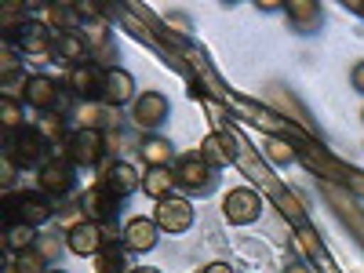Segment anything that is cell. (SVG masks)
I'll list each match as a JSON object with an SVG mask.
<instances>
[{
  "label": "cell",
  "mask_w": 364,
  "mask_h": 273,
  "mask_svg": "<svg viewBox=\"0 0 364 273\" xmlns=\"http://www.w3.org/2000/svg\"><path fill=\"white\" fill-rule=\"evenodd\" d=\"M113 240H117L113 226L80 219V223H73L70 233H66V248H70L73 255H80V259H99V255L113 245Z\"/></svg>",
  "instance_id": "6da1fadb"
},
{
  "label": "cell",
  "mask_w": 364,
  "mask_h": 273,
  "mask_svg": "<svg viewBox=\"0 0 364 273\" xmlns=\"http://www.w3.org/2000/svg\"><path fill=\"white\" fill-rule=\"evenodd\" d=\"M73 175H77V164L66 157L63 146H55L48 164L37 171V186H41L44 197H63V193L73 190Z\"/></svg>",
  "instance_id": "7a4b0ae2"
},
{
  "label": "cell",
  "mask_w": 364,
  "mask_h": 273,
  "mask_svg": "<svg viewBox=\"0 0 364 273\" xmlns=\"http://www.w3.org/2000/svg\"><path fill=\"white\" fill-rule=\"evenodd\" d=\"M8 161L18 168H44L48 164V142L33 132V128H22L8 139Z\"/></svg>",
  "instance_id": "3957f363"
},
{
  "label": "cell",
  "mask_w": 364,
  "mask_h": 273,
  "mask_svg": "<svg viewBox=\"0 0 364 273\" xmlns=\"http://www.w3.org/2000/svg\"><path fill=\"white\" fill-rule=\"evenodd\" d=\"M63 149H66V157L77 168H91V164L102 161L106 135H102V128H77V132H70V139H66Z\"/></svg>",
  "instance_id": "277c9868"
},
{
  "label": "cell",
  "mask_w": 364,
  "mask_h": 273,
  "mask_svg": "<svg viewBox=\"0 0 364 273\" xmlns=\"http://www.w3.org/2000/svg\"><path fill=\"white\" fill-rule=\"evenodd\" d=\"M223 215H226V223H233V226H252V223L262 215V197H259L252 186H237V190H230L226 200H223Z\"/></svg>",
  "instance_id": "5b68a950"
},
{
  "label": "cell",
  "mask_w": 364,
  "mask_h": 273,
  "mask_svg": "<svg viewBox=\"0 0 364 273\" xmlns=\"http://www.w3.org/2000/svg\"><path fill=\"white\" fill-rule=\"evenodd\" d=\"M168 113H171V106H168V99L161 95V91H139V99L132 102V124L154 132L168 120Z\"/></svg>",
  "instance_id": "8992f818"
},
{
  "label": "cell",
  "mask_w": 364,
  "mask_h": 273,
  "mask_svg": "<svg viewBox=\"0 0 364 273\" xmlns=\"http://www.w3.org/2000/svg\"><path fill=\"white\" fill-rule=\"evenodd\" d=\"M154 223L161 226V233H186L193 226V204L186 197H168L154 208Z\"/></svg>",
  "instance_id": "52a82bcc"
},
{
  "label": "cell",
  "mask_w": 364,
  "mask_h": 273,
  "mask_svg": "<svg viewBox=\"0 0 364 273\" xmlns=\"http://www.w3.org/2000/svg\"><path fill=\"white\" fill-rule=\"evenodd\" d=\"M66 91H73L77 102H102V70L95 63L70 66L66 73Z\"/></svg>",
  "instance_id": "ba28073f"
},
{
  "label": "cell",
  "mask_w": 364,
  "mask_h": 273,
  "mask_svg": "<svg viewBox=\"0 0 364 273\" xmlns=\"http://www.w3.org/2000/svg\"><path fill=\"white\" fill-rule=\"evenodd\" d=\"M135 99H139L135 77L120 66H106L102 70V106H132Z\"/></svg>",
  "instance_id": "9c48e42d"
},
{
  "label": "cell",
  "mask_w": 364,
  "mask_h": 273,
  "mask_svg": "<svg viewBox=\"0 0 364 273\" xmlns=\"http://www.w3.org/2000/svg\"><path fill=\"white\" fill-rule=\"evenodd\" d=\"M117 200H120V197H117L109 186H102V182H95V186H87V190H84V197H80L84 219L109 226V223H113V215H117Z\"/></svg>",
  "instance_id": "30bf717a"
},
{
  "label": "cell",
  "mask_w": 364,
  "mask_h": 273,
  "mask_svg": "<svg viewBox=\"0 0 364 273\" xmlns=\"http://www.w3.org/2000/svg\"><path fill=\"white\" fill-rule=\"evenodd\" d=\"M58 80H51L48 73H33V77H26L22 80V102L26 106H33L37 113H48L58 106Z\"/></svg>",
  "instance_id": "8fae6325"
},
{
  "label": "cell",
  "mask_w": 364,
  "mask_h": 273,
  "mask_svg": "<svg viewBox=\"0 0 364 273\" xmlns=\"http://www.w3.org/2000/svg\"><path fill=\"white\" fill-rule=\"evenodd\" d=\"M175 186H182V190H197V193H204L208 186H211V171H215V168H211V164H204L200 161V154H190V157H178L175 161Z\"/></svg>",
  "instance_id": "7c38bea8"
},
{
  "label": "cell",
  "mask_w": 364,
  "mask_h": 273,
  "mask_svg": "<svg viewBox=\"0 0 364 273\" xmlns=\"http://www.w3.org/2000/svg\"><path fill=\"white\" fill-rule=\"evenodd\" d=\"M120 237H124V248L135 252V255H146V252H154L157 248V240H161V226L154 219H128L124 230H120Z\"/></svg>",
  "instance_id": "4fadbf2b"
},
{
  "label": "cell",
  "mask_w": 364,
  "mask_h": 273,
  "mask_svg": "<svg viewBox=\"0 0 364 273\" xmlns=\"http://www.w3.org/2000/svg\"><path fill=\"white\" fill-rule=\"evenodd\" d=\"M11 215L22 226H41L51 219V204L44 193H18V197H11Z\"/></svg>",
  "instance_id": "5bb4252c"
},
{
  "label": "cell",
  "mask_w": 364,
  "mask_h": 273,
  "mask_svg": "<svg viewBox=\"0 0 364 273\" xmlns=\"http://www.w3.org/2000/svg\"><path fill=\"white\" fill-rule=\"evenodd\" d=\"M18 51L22 55H48L55 51V29L44 22H22L18 26Z\"/></svg>",
  "instance_id": "9a60e30c"
},
{
  "label": "cell",
  "mask_w": 364,
  "mask_h": 273,
  "mask_svg": "<svg viewBox=\"0 0 364 273\" xmlns=\"http://www.w3.org/2000/svg\"><path fill=\"white\" fill-rule=\"evenodd\" d=\"M139 157L146 168H175V146L164 135H149L139 146Z\"/></svg>",
  "instance_id": "2e32d148"
},
{
  "label": "cell",
  "mask_w": 364,
  "mask_h": 273,
  "mask_svg": "<svg viewBox=\"0 0 364 273\" xmlns=\"http://www.w3.org/2000/svg\"><path fill=\"white\" fill-rule=\"evenodd\" d=\"M102 186H109L117 197H128L132 190H142V175H139L128 161H117V164H109V171H106V178H102Z\"/></svg>",
  "instance_id": "e0dca14e"
},
{
  "label": "cell",
  "mask_w": 364,
  "mask_h": 273,
  "mask_svg": "<svg viewBox=\"0 0 364 273\" xmlns=\"http://www.w3.org/2000/svg\"><path fill=\"white\" fill-rule=\"evenodd\" d=\"M171 190H175V171L171 168H146L142 171V193L149 197V200H168L171 197Z\"/></svg>",
  "instance_id": "ac0fdd59"
},
{
  "label": "cell",
  "mask_w": 364,
  "mask_h": 273,
  "mask_svg": "<svg viewBox=\"0 0 364 273\" xmlns=\"http://www.w3.org/2000/svg\"><path fill=\"white\" fill-rule=\"evenodd\" d=\"M33 132L55 149V146H66V139H70V132H66V117L63 113H41L37 117V124H33Z\"/></svg>",
  "instance_id": "d6986e66"
},
{
  "label": "cell",
  "mask_w": 364,
  "mask_h": 273,
  "mask_svg": "<svg viewBox=\"0 0 364 273\" xmlns=\"http://www.w3.org/2000/svg\"><path fill=\"white\" fill-rule=\"evenodd\" d=\"M48 26L55 29V37L77 33V29H80V8H73V4H51L48 8Z\"/></svg>",
  "instance_id": "ffe728a7"
},
{
  "label": "cell",
  "mask_w": 364,
  "mask_h": 273,
  "mask_svg": "<svg viewBox=\"0 0 364 273\" xmlns=\"http://www.w3.org/2000/svg\"><path fill=\"white\" fill-rule=\"evenodd\" d=\"M200 161L204 164H211V168H226V164H233V149H230V142L223 139V135H208L204 142H200Z\"/></svg>",
  "instance_id": "44dd1931"
},
{
  "label": "cell",
  "mask_w": 364,
  "mask_h": 273,
  "mask_svg": "<svg viewBox=\"0 0 364 273\" xmlns=\"http://www.w3.org/2000/svg\"><path fill=\"white\" fill-rule=\"evenodd\" d=\"M55 51H58V58H63V63H70V66L87 63V41H84L80 33H63V37H55Z\"/></svg>",
  "instance_id": "7402d4cb"
},
{
  "label": "cell",
  "mask_w": 364,
  "mask_h": 273,
  "mask_svg": "<svg viewBox=\"0 0 364 273\" xmlns=\"http://www.w3.org/2000/svg\"><path fill=\"white\" fill-rule=\"evenodd\" d=\"M0 124H4L11 135H15V132H22V102H15L11 95L0 99Z\"/></svg>",
  "instance_id": "603a6c76"
},
{
  "label": "cell",
  "mask_w": 364,
  "mask_h": 273,
  "mask_svg": "<svg viewBox=\"0 0 364 273\" xmlns=\"http://www.w3.org/2000/svg\"><path fill=\"white\" fill-rule=\"evenodd\" d=\"M262 149H266V157H269L273 164H291V161H295V146H291L288 139H266Z\"/></svg>",
  "instance_id": "cb8c5ba5"
},
{
  "label": "cell",
  "mask_w": 364,
  "mask_h": 273,
  "mask_svg": "<svg viewBox=\"0 0 364 273\" xmlns=\"http://www.w3.org/2000/svg\"><path fill=\"white\" fill-rule=\"evenodd\" d=\"M102 113H106V106L102 102H77V128H99L102 124Z\"/></svg>",
  "instance_id": "d4e9b609"
},
{
  "label": "cell",
  "mask_w": 364,
  "mask_h": 273,
  "mask_svg": "<svg viewBox=\"0 0 364 273\" xmlns=\"http://www.w3.org/2000/svg\"><path fill=\"white\" fill-rule=\"evenodd\" d=\"M8 248H15L18 255L33 248V226H22V223H11L8 230Z\"/></svg>",
  "instance_id": "484cf974"
},
{
  "label": "cell",
  "mask_w": 364,
  "mask_h": 273,
  "mask_svg": "<svg viewBox=\"0 0 364 273\" xmlns=\"http://www.w3.org/2000/svg\"><path fill=\"white\" fill-rule=\"evenodd\" d=\"M284 11H288V18H291V22H299V26H310V22H317V4H306V0H295V4H284Z\"/></svg>",
  "instance_id": "4316f807"
},
{
  "label": "cell",
  "mask_w": 364,
  "mask_h": 273,
  "mask_svg": "<svg viewBox=\"0 0 364 273\" xmlns=\"http://www.w3.org/2000/svg\"><path fill=\"white\" fill-rule=\"evenodd\" d=\"M95 262H99V273H124V259H120V252H117L113 245H109Z\"/></svg>",
  "instance_id": "83f0119b"
},
{
  "label": "cell",
  "mask_w": 364,
  "mask_h": 273,
  "mask_svg": "<svg viewBox=\"0 0 364 273\" xmlns=\"http://www.w3.org/2000/svg\"><path fill=\"white\" fill-rule=\"evenodd\" d=\"M350 84H353V91H360V95H364V63H357V66H353Z\"/></svg>",
  "instance_id": "f1b7e54d"
},
{
  "label": "cell",
  "mask_w": 364,
  "mask_h": 273,
  "mask_svg": "<svg viewBox=\"0 0 364 273\" xmlns=\"http://www.w3.org/2000/svg\"><path fill=\"white\" fill-rule=\"evenodd\" d=\"M200 273H233V266H226V262H208Z\"/></svg>",
  "instance_id": "f546056e"
},
{
  "label": "cell",
  "mask_w": 364,
  "mask_h": 273,
  "mask_svg": "<svg viewBox=\"0 0 364 273\" xmlns=\"http://www.w3.org/2000/svg\"><path fill=\"white\" fill-rule=\"evenodd\" d=\"M284 273H310V266H302V262H295V266H284Z\"/></svg>",
  "instance_id": "4dcf8cb0"
},
{
  "label": "cell",
  "mask_w": 364,
  "mask_h": 273,
  "mask_svg": "<svg viewBox=\"0 0 364 273\" xmlns=\"http://www.w3.org/2000/svg\"><path fill=\"white\" fill-rule=\"evenodd\" d=\"M132 273H161L157 266H139V269H132Z\"/></svg>",
  "instance_id": "1f68e13d"
},
{
  "label": "cell",
  "mask_w": 364,
  "mask_h": 273,
  "mask_svg": "<svg viewBox=\"0 0 364 273\" xmlns=\"http://www.w3.org/2000/svg\"><path fill=\"white\" fill-rule=\"evenodd\" d=\"M48 273H66V269H48Z\"/></svg>",
  "instance_id": "d6a6232c"
},
{
  "label": "cell",
  "mask_w": 364,
  "mask_h": 273,
  "mask_svg": "<svg viewBox=\"0 0 364 273\" xmlns=\"http://www.w3.org/2000/svg\"><path fill=\"white\" fill-rule=\"evenodd\" d=\"M360 120H364V113H360Z\"/></svg>",
  "instance_id": "836d02e7"
}]
</instances>
